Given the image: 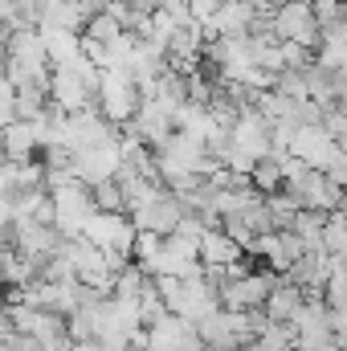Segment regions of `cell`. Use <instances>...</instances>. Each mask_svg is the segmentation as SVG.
<instances>
[{
  "label": "cell",
  "mask_w": 347,
  "mask_h": 351,
  "mask_svg": "<svg viewBox=\"0 0 347 351\" xmlns=\"http://www.w3.org/2000/svg\"><path fill=\"white\" fill-rule=\"evenodd\" d=\"M4 70L12 78V86H49V53H45V41L37 33V25H21L8 33V45H4Z\"/></svg>",
  "instance_id": "obj_1"
},
{
  "label": "cell",
  "mask_w": 347,
  "mask_h": 351,
  "mask_svg": "<svg viewBox=\"0 0 347 351\" xmlns=\"http://www.w3.org/2000/svg\"><path fill=\"white\" fill-rule=\"evenodd\" d=\"M270 33H274L278 41L315 49L323 29H319V21H315V4H307V0H282V4L274 8V16H270Z\"/></svg>",
  "instance_id": "obj_6"
},
{
  "label": "cell",
  "mask_w": 347,
  "mask_h": 351,
  "mask_svg": "<svg viewBox=\"0 0 347 351\" xmlns=\"http://www.w3.org/2000/svg\"><path fill=\"white\" fill-rule=\"evenodd\" d=\"M290 351H339L335 339H323V343H294Z\"/></svg>",
  "instance_id": "obj_30"
},
{
  "label": "cell",
  "mask_w": 347,
  "mask_h": 351,
  "mask_svg": "<svg viewBox=\"0 0 347 351\" xmlns=\"http://www.w3.org/2000/svg\"><path fill=\"white\" fill-rule=\"evenodd\" d=\"M192 331H196L192 319H184V315H176V311H164L156 323L143 327V343H147V351H184V339H188Z\"/></svg>",
  "instance_id": "obj_13"
},
{
  "label": "cell",
  "mask_w": 347,
  "mask_h": 351,
  "mask_svg": "<svg viewBox=\"0 0 347 351\" xmlns=\"http://www.w3.org/2000/svg\"><path fill=\"white\" fill-rule=\"evenodd\" d=\"M327 176H331L339 188H347V143L339 147V152H335V160L327 164Z\"/></svg>",
  "instance_id": "obj_26"
},
{
  "label": "cell",
  "mask_w": 347,
  "mask_h": 351,
  "mask_svg": "<svg viewBox=\"0 0 347 351\" xmlns=\"http://www.w3.org/2000/svg\"><path fill=\"white\" fill-rule=\"evenodd\" d=\"M127 4H131V12H135V16H139V21H143V16H152V12H160V8H164V0H127Z\"/></svg>",
  "instance_id": "obj_28"
},
{
  "label": "cell",
  "mask_w": 347,
  "mask_h": 351,
  "mask_svg": "<svg viewBox=\"0 0 347 351\" xmlns=\"http://www.w3.org/2000/svg\"><path fill=\"white\" fill-rule=\"evenodd\" d=\"M8 233H12V245L25 254V258H33V262L41 265L45 258H53L58 250H62V233H58V225H41V221H16V225H8Z\"/></svg>",
  "instance_id": "obj_11"
},
{
  "label": "cell",
  "mask_w": 347,
  "mask_h": 351,
  "mask_svg": "<svg viewBox=\"0 0 347 351\" xmlns=\"http://www.w3.org/2000/svg\"><path fill=\"white\" fill-rule=\"evenodd\" d=\"M208 351H229V348H208Z\"/></svg>",
  "instance_id": "obj_32"
},
{
  "label": "cell",
  "mask_w": 347,
  "mask_h": 351,
  "mask_svg": "<svg viewBox=\"0 0 347 351\" xmlns=\"http://www.w3.org/2000/svg\"><path fill=\"white\" fill-rule=\"evenodd\" d=\"M323 302L331 311H347V258H335V265H331L327 286H323Z\"/></svg>",
  "instance_id": "obj_19"
},
{
  "label": "cell",
  "mask_w": 347,
  "mask_h": 351,
  "mask_svg": "<svg viewBox=\"0 0 347 351\" xmlns=\"http://www.w3.org/2000/svg\"><path fill=\"white\" fill-rule=\"evenodd\" d=\"M319 123L335 135V143H347V106H323V119Z\"/></svg>",
  "instance_id": "obj_24"
},
{
  "label": "cell",
  "mask_w": 347,
  "mask_h": 351,
  "mask_svg": "<svg viewBox=\"0 0 347 351\" xmlns=\"http://www.w3.org/2000/svg\"><path fill=\"white\" fill-rule=\"evenodd\" d=\"M90 196H94V208H102V213H127V196H123L119 180H98V184H90Z\"/></svg>",
  "instance_id": "obj_20"
},
{
  "label": "cell",
  "mask_w": 347,
  "mask_h": 351,
  "mask_svg": "<svg viewBox=\"0 0 347 351\" xmlns=\"http://www.w3.org/2000/svg\"><path fill=\"white\" fill-rule=\"evenodd\" d=\"M160 250H164V233L139 229V233H135V245H131V258H135V262H139L143 269H147V265H152L156 258H160Z\"/></svg>",
  "instance_id": "obj_23"
},
{
  "label": "cell",
  "mask_w": 347,
  "mask_h": 351,
  "mask_svg": "<svg viewBox=\"0 0 347 351\" xmlns=\"http://www.w3.org/2000/svg\"><path fill=\"white\" fill-rule=\"evenodd\" d=\"M49 196H53V225H58V233L62 237H82L86 221L98 213L94 196H90V184L62 180V184H49Z\"/></svg>",
  "instance_id": "obj_4"
},
{
  "label": "cell",
  "mask_w": 347,
  "mask_h": 351,
  "mask_svg": "<svg viewBox=\"0 0 347 351\" xmlns=\"http://www.w3.org/2000/svg\"><path fill=\"white\" fill-rule=\"evenodd\" d=\"M274 282H278V274L270 265L265 269H250L246 262L229 265L221 274V282H217L221 306H229V311H261L265 298H270V290H274Z\"/></svg>",
  "instance_id": "obj_2"
},
{
  "label": "cell",
  "mask_w": 347,
  "mask_h": 351,
  "mask_svg": "<svg viewBox=\"0 0 347 351\" xmlns=\"http://www.w3.org/2000/svg\"><path fill=\"white\" fill-rule=\"evenodd\" d=\"M344 16H347V0H315V21H319V29L344 21Z\"/></svg>",
  "instance_id": "obj_25"
},
{
  "label": "cell",
  "mask_w": 347,
  "mask_h": 351,
  "mask_svg": "<svg viewBox=\"0 0 347 351\" xmlns=\"http://www.w3.org/2000/svg\"><path fill=\"white\" fill-rule=\"evenodd\" d=\"M135 221H131V213H94L86 221V229H82V237L94 241V245H102V250H127L131 254V245H135Z\"/></svg>",
  "instance_id": "obj_10"
},
{
  "label": "cell",
  "mask_w": 347,
  "mask_h": 351,
  "mask_svg": "<svg viewBox=\"0 0 347 351\" xmlns=\"http://www.w3.org/2000/svg\"><path fill=\"white\" fill-rule=\"evenodd\" d=\"M41 41H45V53H49V66H66L82 53V33L74 29H62V25H37Z\"/></svg>",
  "instance_id": "obj_16"
},
{
  "label": "cell",
  "mask_w": 347,
  "mask_h": 351,
  "mask_svg": "<svg viewBox=\"0 0 347 351\" xmlns=\"http://www.w3.org/2000/svg\"><path fill=\"white\" fill-rule=\"evenodd\" d=\"M302 302H307V290L302 286H294L286 274H278V282H274V290H270V298H265V315L274 319V323H290L298 311H302Z\"/></svg>",
  "instance_id": "obj_15"
},
{
  "label": "cell",
  "mask_w": 347,
  "mask_h": 351,
  "mask_svg": "<svg viewBox=\"0 0 347 351\" xmlns=\"http://www.w3.org/2000/svg\"><path fill=\"white\" fill-rule=\"evenodd\" d=\"M270 143H274V127L270 119L261 114L258 106H246L233 123H229V147L221 156H241L250 164H258L270 156Z\"/></svg>",
  "instance_id": "obj_5"
},
{
  "label": "cell",
  "mask_w": 347,
  "mask_h": 351,
  "mask_svg": "<svg viewBox=\"0 0 347 351\" xmlns=\"http://www.w3.org/2000/svg\"><path fill=\"white\" fill-rule=\"evenodd\" d=\"M139 102H143V94H139V82L131 78V70H119V66H115V70H102V74H98L94 106L102 110V119L127 127V123L135 119Z\"/></svg>",
  "instance_id": "obj_3"
},
{
  "label": "cell",
  "mask_w": 347,
  "mask_h": 351,
  "mask_svg": "<svg viewBox=\"0 0 347 351\" xmlns=\"http://www.w3.org/2000/svg\"><path fill=\"white\" fill-rule=\"evenodd\" d=\"M339 147H344V143H335V135H331L323 123H298V127L290 131V156H298L307 168L327 172V164L335 160Z\"/></svg>",
  "instance_id": "obj_7"
},
{
  "label": "cell",
  "mask_w": 347,
  "mask_h": 351,
  "mask_svg": "<svg viewBox=\"0 0 347 351\" xmlns=\"http://www.w3.org/2000/svg\"><path fill=\"white\" fill-rule=\"evenodd\" d=\"M254 8L246 4V0H225L208 21H204V37L213 41V37H246V33H254Z\"/></svg>",
  "instance_id": "obj_14"
},
{
  "label": "cell",
  "mask_w": 347,
  "mask_h": 351,
  "mask_svg": "<svg viewBox=\"0 0 347 351\" xmlns=\"http://www.w3.org/2000/svg\"><path fill=\"white\" fill-rule=\"evenodd\" d=\"M327 217L331 213H323V208H298V217H294V233L307 241V250H323V225H327Z\"/></svg>",
  "instance_id": "obj_18"
},
{
  "label": "cell",
  "mask_w": 347,
  "mask_h": 351,
  "mask_svg": "<svg viewBox=\"0 0 347 351\" xmlns=\"http://www.w3.org/2000/svg\"><path fill=\"white\" fill-rule=\"evenodd\" d=\"M282 188H290V192L298 196V204H302V208H323V213H335V208H339V200H344V192H347V188H339L331 176L319 172V168H307L302 176L286 180Z\"/></svg>",
  "instance_id": "obj_9"
},
{
  "label": "cell",
  "mask_w": 347,
  "mask_h": 351,
  "mask_svg": "<svg viewBox=\"0 0 347 351\" xmlns=\"http://www.w3.org/2000/svg\"><path fill=\"white\" fill-rule=\"evenodd\" d=\"M180 217H184V204H180V196H176L172 188H156L147 200H139L135 208H131V221H135V229H152V233H172L176 225H180Z\"/></svg>",
  "instance_id": "obj_8"
},
{
  "label": "cell",
  "mask_w": 347,
  "mask_h": 351,
  "mask_svg": "<svg viewBox=\"0 0 347 351\" xmlns=\"http://www.w3.org/2000/svg\"><path fill=\"white\" fill-rule=\"evenodd\" d=\"M221 4H225V0H188V8H192V16H196L200 25H204V21H208Z\"/></svg>",
  "instance_id": "obj_27"
},
{
  "label": "cell",
  "mask_w": 347,
  "mask_h": 351,
  "mask_svg": "<svg viewBox=\"0 0 347 351\" xmlns=\"http://www.w3.org/2000/svg\"><path fill=\"white\" fill-rule=\"evenodd\" d=\"M307 4H315V0H307Z\"/></svg>",
  "instance_id": "obj_33"
},
{
  "label": "cell",
  "mask_w": 347,
  "mask_h": 351,
  "mask_svg": "<svg viewBox=\"0 0 347 351\" xmlns=\"http://www.w3.org/2000/svg\"><path fill=\"white\" fill-rule=\"evenodd\" d=\"M250 180H254V188H258L261 196H270V192H278V188L286 184V176H282V164H278V160H270V156L254 164Z\"/></svg>",
  "instance_id": "obj_22"
},
{
  "label": "cell",
  "mask_w": 347,
  "mask_h": 351,
  "mask_svg": "<svg viewBox=\"0 0 347 351\" xmlns=\"http://www.w3.org/2000/svg\"><path fill=\"white\" fill-rule=\"evenodd\" d=\"M237 262H246V250H241L225 229H204V237H200V265L221 282V274Z\"/></svg>",
  "instance_id": "obj_12"
},
{
  "label": "cell",
  "mask_w": 347,
  "mask_h": 351,
  "mask_svg": "<svg viewBox=\"0 0 347 351\" xmlns=\"http://www.w3.org/2000/svg\"><path fill=\"white\" fill-rule=\"evenodd\" d=\"M135 311H139V323L147 327V323H156L164 311H168V302H164V294H160V286H156V278L139 290V298H135Z\"/></svg>",
  "instance_id": "obj_21"
},
{
  "label": "cell",
  "mask_w": 347,
  "mask_h": 351,
  "mask_svg": "<svg viewBox=\"0 0 347 351\" xmlns=\"http://www.w3.org/2000/svg\"><path fill=\"white\" fill-rule=\"evenodd\" d=\"M246 4L254 8V16H258V21H270V16H274V8H278L282 0H246Z\"/></svg>",
  "instance_id": "obj_29"
},
{
  "label": "cell",
  "mask_w": 347,
  "mask_h": 351,
  "mask_svg": "<svg viewBox=\"0 0 347 351\" xmlns=\"http://www.w3.org/2000/svg\"><path fill=\"white\" fill-rule=\"evenodd\" d=\"M37 274H41V265L33 262V258H25L12 241L0 245V282H4V290H12V286H29Z\"/></svg>",
  "instance_id": "obj_17"
},
{
  "label": "cell",
  "mask_w": 347,
  "mask_h": 351,
  "mask_svg": "<svg viewBox=\"0 0 347 351\" xmlns=\"http://www.w3.org/2000/svg\"><path fill=\"white\" fill-rule=\"evenodd\" d=\"M335 213H339V217L347 221V192H344V200H339V208H335Z\"/></svg>",
  "instance_id": "obj_31"
}]
</instances>
